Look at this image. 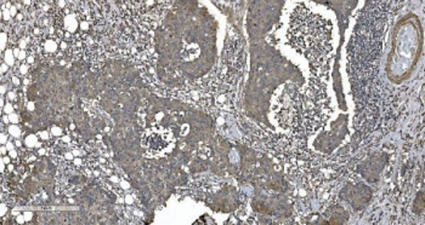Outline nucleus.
I'll use <instances>...</instances> for the list:
<instances>
[{
	"mask_svg": "<svg viewBox=\"0 0 425 225\" xmlns=\"http://www.w3.org/2000/svg\"><path fill=\"white\" fill-rule=\"evenodd\" d=\"M175 143L174 135L162 127H153L145 132L143 137V149L152 155L164 154L172 150Z\"/></svg>",
	"mask_w": 425,
	"mask_h": 225,
	"instance_id": "f257e3e1",
	"label": "nucleus"
},
{
	"mask_svg": "<svg viewBox=\"0 0 425 225\" xmlns=\"http://www.w3.org/2000/svg\"><path fill=\"white\" fill-rule=\"evenodd\" d=\"M56 27H58V37L71 40V39H74L81 31H86L88 24L86 21H83L78 15L67 11L66 14L60 15Z\"/></svg>",
	"mask_w": 425,
	"mask_h": 225,
	"instance_id": "f03ea898",
	"label": "nucleus"
},
{
	"mask_svg": "<svg viewBox=\"0 0 425 225\" xmlns=\"http://www.w3.org/2000/svg\"><path fill=\"white\" fill-rule=\"evenodd\" d=\"M58 49L60 47H58V42L53 39V38H50L47 42H44L43 50L45 55H49V56L56 55L58 52Z\"/></svg>",
	"mask_w": 425,
	"mask_h": 225,
	"instance_id": "7ed1b4c3",
	"label": "nucleus"
}]
</instances>
